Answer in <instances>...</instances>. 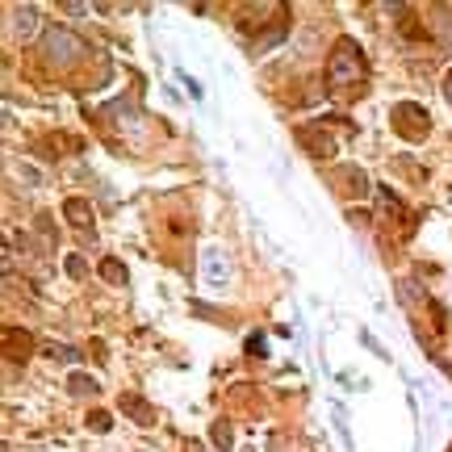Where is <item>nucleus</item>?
Listing matches in <instances>:
<instances>
[{
	"mask_svg": "<svg viewBox=\"0 0 452 452\" xmlns=\"http://www.w3.org/2000/svg\"><path fill=\"white\" fill-rule=\"evenodd\" d=\"M361 76V50L352 43H339L335 46V55H331V67H327V80H331V89H344L348 80H356Z\"/></svg>",
	"mask_w": 452,
	"mask_h": 452,
	"instance_id": "obj_1",
	"label": "nucleus"
},
{
	"mask_svg": "<svg viewBox=\"0 0 452 452\" xmlns=\"http://www.w3.org/2000/svg\"><path fill=\"white\" fill-rule=\"evenodd\" d=\"M43 50H46L50 63H72L76 55H84V43H80L76 34H67V30H46Z\"/></svg>",
	"mask_w": 452,
	"mask_h": 452,
	"instance_id": "obj_2",
	"label": "nucleus"
},
{
	"mask_svg": "<svg viewBox=\"0 0 452 452\" xmlns=\"http://www.w3.org/2000/svg\"><path fill=\"white\" fill-rule=\"evenodd\" d=\"M34 26H38V13H34V4H17V9H13V34L30 38V34H34Z\"/></svg>",
	"mask_w": 452,
	"mask_h": 452,
	"instance_id": "obj_3",
	"label": "nucleus"
},
{
	"mask_svg": "<svg viewBox=\"0 0 452 452\" xmlns=\"http://www.w3.org/2000/svg\"><path fill=\"white\" fill-rule=\"evenodd\" d=\"M63 214H67V218H72V222H76V226L92 222V210H89V205H84V201H80V197H72V201L63 205Z\"/></svg>",
	"mask_w": 452,
	"mask_h": 452,
	"instance_id": "obj_4",
	"label": "nucleus"
},
{
	"mask_svg": "<svg viewBox=\"0 0 452 452\" xmlns=\"http://www.w3.org/2000/svg\"><path fill=\"white\" fill-rule=\"evenodd\" d=\"M122 410H130L138 423H151V419H155V414L147 410V402H142V398H122Z\"/></svg>",
	"mask_w": 452,
	"mask_h": 452,
	"instance_id": "obj_5",
	"label": "nucleus"
},
{
	"mask_svg": "<svg viewBox=\"0 0 452 452\" xmlns=\"http://www.w3.org/2000/svg\"><path fill=\"white\" fill-rule=\"evenodd\" d=\"M101 276L113 281V285H126V269H122L118 260H105V264H101Z\"/></svg>",
	"mask_w": 452,
	"mask_h": 452,
	"instance_id": "obj_6",
	"label": "nucleus"
},
{
	"mask_svg": "<svg viewBox=\"0 0 452 452\" xmlns=\"http://www.w3.org/2000/svg\"><path fill=\"white\" fill-rule=\"evenodd\" d=\"M72 390H76V394H96V381L84 377V373H76V377H72Z\"/></svg>",
	"mask_w": 452,
	"mask_h": 452,
	"instance_id": "obj_7",
	"label": "nucleus"
},
{
	"mask_svg": "<svg viewBox=\"0 0 452 452\" xmlns=\"http://www.w3.org/2000/svg\"><path fill=\"white\" fill-rule=\"evenodd\" d=\"M50 356H55V361H76V352H72V348H50Z\"/></svg>",
	"mask_w": 452,
	"mask_h": 452,
	"instance_id": "obj_8",
	"label": "nucleus"
},
{
	"mask_svg": "<svg viewBox=\"0 0 452 452\" xmlns=\"http://www.w3.org/2000/svg\"><path fill=\"white\" fill-rule=\"evenodd\" d=\"M444 92H448V101H452V72H448V80H444Z\"/></svg>",
	"mask_w": 452,
	"mask_h": 452,
	"instance_id": "obj_9",
	"label": "nucleus"
}]
</instances>
